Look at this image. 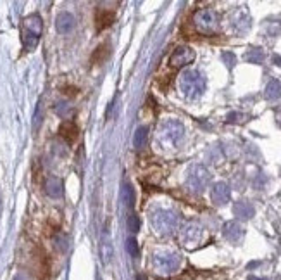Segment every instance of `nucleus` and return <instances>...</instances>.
Wrapping results in <instances>:
<instances>
[{
	"label": "nucleus",
	"mask_w": 281,
	"mask_h": 280,
	"mask_svg": "<svg viewBox=\"0 0 281 280\" xmlns=\"http://www.w3.org/2000/svg\"><path fill=\"white\" fill-rule=\"evenodd\" d=\"M179 88L186 99H198L205 90V76L197 69H185L179 75Z\"/></svg>",
	"instance_id": "f257e3e1"
},
{
	"label": "nucleus",
	"mask_w": 281,
	"mask_h": 280,
	"mask_svg": "<svg viewBox=\"0 0 281 280\" xmlns=\"http://www.w3.org/2000/svg\"><path fill=\"white\" fill-rule=\"evenodd\" d=\"M183 137H185V128H183V124L176 121V119H169V121L161 124L157 140L164 147H167V149H176L179 144L183 142Z\"/></svg>",
	"instance_id": "f03ea898"
},
{
	"label": "nucleus",
	"mask_w": 281,
	"mask_h": 280,
	"mask_svg": "<svg viewBox=\"0 0 281 280\" xmlns=\"http://www.w3.org/2000/svg\"><path fill=\"white\" fill-rule=\"evenodd\" d=\"M40 35H42L40 16H37V14L28 16V18L23 21V26H21V40H23V45H25V49L28 50V52L38 45Z\"/></svg>",
	"instance_id": "7ed1b4c3"
},
{
	"label": "nucleus",
	"mask_w": 281,
	"mask_h": 280,
	"mask_svg": "<svg viewBox=\"0 0 281 280\" xmlns=\"http://www.w3.org/2000/svg\"><path fill=\"white\" fill-rule=\"evenodd\" d=\"M152 223L161 233H171L178 227V215L169 209H161L152 215Z\"/></svg>",
	"instance_id": "20e7f679"
},
{
	"label": "nucleus",
	"mask_w": 281,
	"mask_h": 280,
	"mask_svg": "<svg viewBox=\"0 0 281 280\" xmlns=\"http://www.w3.org/2000/svg\"><path fill=\"white\" fill-rule=\"evenodd\" d=\"M193 25L202 33H212L217 28V14L212 9H198L193 14Z\"/></svg>",
	"instance_id": "39448f33"
},
{
	"label": "nucleus",
	"mask_w": 281,
	"mask_h": 280,
	"mask_svg": "<svg viewBox=\"0 0 281 280\" xmlns=\"http://www.w3.org/2000/svg\"><path fill=\"white\" fill-rule=\"evenodd\" d=\"M210 180V175L209 171L204 168L202 165H195L192 166L188 173V178H186V185L192 192H202V190L207 187Z\"/></svg>",
	"instance_id": "423d86ee"
},
{
	"label": "nucleus",
	"mask_w": 281,
	"mask_h": 280,
	"mask_svg": "<svg viewBox=\"0 0 281 280\" xmlns=\"http://www.w3.org/2000/svg\"><path fill=\"white\" fill-rule=\"evenodd\" d=\"M193 59H195L193 49H190V47H179V49H176L173 52V56H171V59H169V64L173 66V68H183V66L193 62Z\"/></svg>",
	"instance_id": "0eeeda50"
},
{
	"label": "nucleus",
	"mask_w": 281,
	"mask_h": 280,
	"mask_svg": "<svg viewBox=\"0 0 281 280\" xmlns=\"http://www.w3.org/2000/svg\"><path fill=\"white\" fill-rule=\"evenodd\" d=\"M202 233L204 232H202V228L198 227L197 223H188L181 232L183 240H185V246H195V244L202 239Z\"/></svg>",
	"instance_id": "6e6552de"
},
{
	"label": "nucleus",
	"mask_w": 281,
	"mask_h": 280,
	"mask_svg": "<svg viewBox=\"0 0 281 280\" xmlns=\"http://www.w3.org/2000/svg\"><path fill=\"white\" fill-rule=\"evenodd\" d=\"M114 21H116V11H112V9H99L97 11L95 23H97V30L99 31L107 30Z\"/></svg>",
	"instance_id": "1a4fd4ad"
},
{
	"label": "nucleus",
	"mask_w": 281,
	"mask_h": 280,
	"mask_svg": "<svg viewBox=\"0 0 281 280\" xmlns=\"http://www.w3.org/2000/svg\"><path fill=\"white\" fill-rule=\"evenodd\" d=\"M59 135L68 144H74L78 138V126L73 121H64L59 128Z\"/></svg>",
	"instance_id": "9d476101"
},
{
	"label": "nucleus",
	"mask_w": 281,
	"mask_h": 280,
	"mask_svg": "<svg viewBox=\"0 0 281 280\" xmlns=\"http://www.w3.org/2000/svg\"><path fill=\"white\" fill-rule=\"evenodd\" d=\"M212 201L217 202V204H226V202L229 201V187L226 185L224 182H219V184L214 185Z\"/></svg>",
	"instance_id": "9b49d317"
},
{
	"label": "nucleus",
	"mask_w": 281,
	"mask_h": 280,
	"mask_svg": "<svg viewBox=\"0 0 281 280\" xmlns=\"http://www.w3.org/2000/svg\"><path fill=\"white\" fill-rule=\"evenodd\" d=\"M73 28H74L73 14H69V13L59 14V18H57V30H59L61 33H69Z\"/></svg>",
	"instance_id": "f8f14e48"
},
{
	"label": "nucleus",
	"mask_w": 281,
	"mask_h": 280,
	"mask_svg": "<svg viewBox=\"0 0 281 280\" xmlns=\"http://www.w3.org/2000/svg\"><path fill=\"white\" fill-rule=\"evenodd\" d=\"M107 57H109V44H102V45H99L95 50H93L92 59H90V61H92L93 66H99V64H102V62H105Z\"/></svg>",
	"instance_id": "ddd939ff"
},
{
	"label": "nucleus",
	"mask_w": 281,
	"mask_h": 280,
	"mask_svg": "<svg viewBox=\"0 0 281 280\" xmlns=\"http://www.w3.org/2000/svg\"><path fill=\"white\" fill-rule=\"evenodd\" d=\"M147 133H148V130L145 126H140L138 130L135 131V135H133L135 149H143V147L147 146Z\"/></svg>",
	"instance_id": "4468645a"
},
{
	"label": "nucleus",
	"mask_w": 281,
	"mask_h": 280,
	"mask_svg": "<svg viewBox=\"0 0 281 280\" xmlns=\"http://www.w3.org/2000/svg\"><path fill=\"white\" fill-rule=\"evenodd\" d=\"M224 235L228 237V239H231V240H236V239H240V237L243 235V230H241L240 225L235 223V221H231V223H228L224 227Z\"/></svg>",
	"instance_id": "2eb2a0df"
},
{
	"label": "nucleus",
	"mask_w": 281,
	"mask_h": 280,
	"mask_svg": "<svg viewBox=\"0 0 281 280\" xmlns=\"http://www.w3.org/2000/svg\"><path fill=\"white\" fill-rule=\"evenodd\" d=\"M233 211H235L236 216H241V218H250L253 215V208L250 204H247V202H238Z\"/></svg>",
	"instance_id": "dca6fc26"
},
{
	"label": "nucleus",
	"mask_w": 281,
	"mask_h": 280,
	"mask_svg": "<svg viewBox=\"0 0 281 280\" xmlns=\"http://www.w3.org/2000/svg\"><path fill=\"white\" fill-rule=\"evenodd\" d=\"M266 95H267V99H279L281 97V81L272 80L266 88Z\"/></svg>",
	"instance_id": "f3484780"
},
{
	"label": "nucleus",
	"mask_w": 281,
	"mask_h": 280,
	"mask_svg": "<svg viewBox=\"0 0 281 280\" xmlns=\"http://www.w3.org/2000/svg\"><path fill=\"white\" fill-rule=\"evenodd\" d=\"M121 196H123V201L126 202L128 206L133 204L135 196H133V189H131L130 185H124V187H123V192H121Z\"/></svg>",
	"instance_id": "a211bd4d"
},
{
	"label": "nucleus",
	"mask_w": 281,
	"mask_h": 280,
	"mask_svg": "<svg viewBox=\"0 0 281 280\" xmlns=\"http://www.w3.org/2000/svg\"><path fill=\"white\" fill-rule=\"evenodd\" d=\"M128 227H130V230L136 233L140 230V220H138V216L136 215H131L130 216V220H128Z\"/></svg>",
	"instance_id": "6ab92c4d"
},
{
	"label": "nucleus",
	"mask_w": 281,
	"mask_h": 280,
	"mask_svg": "<svg viewBox=\"0 0 281 280\" xmlns=\"http://www.w3.org/2000/svg\"><path fill=\"white\" fill-rule=\"evenodd\" d=\"M128 251H130V254L133 256V258H138L140 251H138V244H136L135 239H128Z\"/></svg>",
	"instance_id": "aec40b11"
},
{
	"label": "nucleus",
	"mask_w": 281,
	"mask_h": 280,
	"mask_svg": "<svg viewBox=\"0 0 281 280\" xmlns=\"http://www.w3.org/2000/svg\"><path fill=\"white\" fill-rule=\"evenodd\" d=\"M136 280H147V277H145V275L140 273V275H136Z\"/></svg>",
	"instance_id": "412c9836"
}]
</instances>
